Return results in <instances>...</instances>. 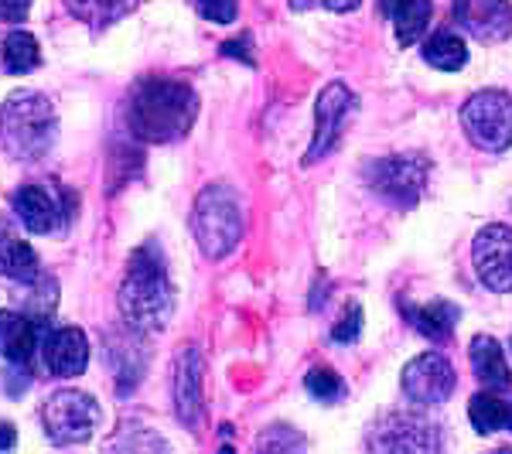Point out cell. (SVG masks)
Listing matches in <instances>:
<instances>
[{
  "instance_id": "cell-1",
  "label": "cell",
  "mask_w": 512,
  "mask_h": 454,
  "mask_svg": "<svg viewBox=\"0 0 512 454\" xmlns=\"http://www.w3.org/2000/svg\"><path fill=\"white\" fill-rule=\"evenodd\" d=\"M198 120V93L188 82L168 76H147L130 89L127 123L144 144H175L192 134Z\"/></svg>"
},
{
  "instance_id": "cell-2",
  "label": "cell",
  "mask_w": 512,
  "mask_h": 454,
  "mask_svg": "<svg viewBox=\"0 0 512 454\" xmlns=\"http://www.w3.org/2000/svg\"><path fill=\"white\" fill-rule=\"evenodd\" d=\"M120 315L137 335H158L168 328L175 315V287H171L168 267L151 243L130 253L127 274L120 280Z\"/></svg>"
},
{
  "instance_id": "cell-3",
  "label": "cell",
  "mask_w": 512,
  "mask_h": 454,
  "mask_svg": "<svg viewBox=\"0 0 512 454\" xmlns=\"http://www.w3.org/2000/svg\"><path fill=\"white\" fill-rule=\"evenodd\" d=\"M0 137L14 161L35 164L48 158V151L59 140L55 103L38 89H14L0 106Z\"/></svg>"
},
{
  "instance_id": "cell-4",
  "label": "cell",
  "mask_w": 512,
  "mask_h": 454,
  "mask_svg": "<svg viewBox=\"0 0 512 454\" xmlns=\"http://www.w3.org/2000/svg\"><path fill=\"white\" fill-rule=\"evenodd\" d=\"M246 229L243 202L226 181L205 185L192 209V233L205 260H226L239 246Z\"/></svg>"
},
{
  "instance_id": "cell-5",
  "label": "cell",
  "mask_w": 512,
  "mask_h": 454,
  "mask_svg": "<svg viewBox=\"0 0 512 454\" xmlns=\"http://www.w3.org/2000/svg\"><path fill=\"white\" fill-rule=\"evenodd\" d=\"M427 178H431V164L420 154H386L362 164V181L369 185V192L403 212L424 198Z\"/></svg>"
},
{
  "instance_id": "cell-6",
  "label": "cell",
  "mask_w": 512,
  "mask_h": 454,
  "mask_svg": "<svg viewBox=\"0 0 512 454\" xmlns=\"http://www.w3.org/2000/svg\"><path fill=\"white\" fill-rule=\"evenodd\" d=\"M461 127L478 151L506 154L512 147V96L502 89H478L461 106Z\"/></svg>"
},
{
  "instance_id": "cell-7",
  "label": "cell",
  "mask_w": 512,
  "mask_h": 454,
  "mask_svg": "<svg viewBox=\"0 0 512 454\" xmlns=\"http://www.w3.org/2000/svg\"><path fill=\"white\" fill-rule=\"evenodd\" d=\"M103 410H99L96 396L82 390H55L41 407V427H45L48 441L69 448V444H82L96 434Z\"/></svg>"
},
{
  "instance_id": "cell-8",
  "label": "cell",
  "mask_w": 512,
  "mask_h": 454,
  "mask_svg": "<svg viewBox=\"0 0 512 454\" xmlns=\"http://www.w3.org/2000/svg\"><path fill=\"white\" fill-rule=\"evenodd\" d=\"M355 110H359V96H355L345 82L332 79L321 89L315 99V137H311V147H308V154H304L308 168L325 161L328 154L342 144V134H345V127H349V120L355 117Z\"/></svg>"
},
{
  "instance_id": "cell-9",
  "label": "cell",
  "mask_w": 512,
  "mask_h": 454,
  "mask_svg": "<svg viewBox=\"0 0 512 454\" xmlns=\"http://www.w3.org/2000/svg\"><path fill=\"white\" fill-rule=\"evenodd\" d=\"M11 209H14V216L21 219V226L35 236L59 233L65 222L72 219L69 195H65L62 188L48 185V181H41V185H21L18 192L11 195Z\"/></svg>"
},
{
  "instance_id": "cell-10",
  "label": "cell",
  "mask_w": 512,
  "mask_h": 454,
  "mask_svg": "<svg viewBox=\"0 0 512 454\" xmlns=\"http://www.w3.org/2000/svg\"><path fill=\"white\" fill-rule=\"evenodd\" d=\"M403 393L414 407H441V403L451 400L454 386H458V376H454V366L441 352H420L403 366Z\"/></svg>"
},
{
  "instance_id": "cell-11",
  "label": "cell",
  "mask_w": 512,
  "mask_h": 454,
  "mask_svg": "<svg viewBox=\"0 0 512 454\" xmlns=\"http://www.w3.org/2000/svg\"><path fill=\"white\" fill-rule=\"evenodd\" d=\"M475 274L492 294H512V229L502 222L482 226L472 239Z\"/></svg>"
},
{
  "instance_id": "cell-12",
  "label": "cell",
  "mask_w": 512,
  "mask_h": 454,
  "mask_svg": "<svg viewBox=\"0 0 512 454\" xmlns=\"http://www.w3.org/2000/svg\"><path fill=\"white\" fill-rule=\"evenodd\" d=\"M373 451H441V434L431 420L417 414H386L369 434Z\"/></svg>"
},
{
  "instance_id": "cell-13",
  "label": "cell",
  "mask_w": 512,
  "mask_h": 454,
  "mask_svg": "<svg viewBox=\"0 0 512 454\" xmlns=\"http://www.w3.org/2000/svg\"><path fill=\"white\" fill-rule=\"evenodd\" d=\"M175 417L188 431H198L205 417V359L198 345H185L175 359Z\"/></svg>"
},
{
  "instance_id": "cell-14",
  "label": "cell",
  "mask_w": 512,
  "mask_h": 454,
  "mask_svg": "<svg viewBox=\"0 0 512 454\" xmlns=\"http://www.w3.org/2000/svg\"><path fill=\"white\" fill-rule=\"evenodd\" d=\"M451 14L475 41L499 45L512 35L509 0H451Z\"/></svg>"
},
{
  "instance_id": "cell-15",
  "label": "cell",
  "mask_w": 512,
  "mask_h": 454,
  "mask_svg": "<svg viewBox=\"0 0 512 454\" xmlns=\"http://www.w3.org/2000/svg\"><path fill=\"white\" fill-rule=\"evenodd\" d=\"M41 359L55 379L82 376L89 366V342L82 328H48L41 335Z\"/></svg>"
},
{
  "instance_id": "cell-16",
  "label": "cell",
  "mask_w": 512,
  "mask_h": 454,
  "mask_svg": "<svg viewBox=\"0 0 512 454\" xmlns=\"http://www.w3.org/2000/svg\"><path fill=\"white\" fill-rule=\"evenodd\" d=\"M45 332L48 328L38 325L28 311L0 308V356L11 362V366H18V362L28 366V359L35 356V349H41V335Z\"/></svg>"
},
{
  "instance_id": "cell-17",
  "label": "cell",
  "mask_w": 512,
  "mask_h": 454,
  "mask_svg": "<svg viewBox=\"0 0 512 454\" xmlns=\"http://www.w3.org/2000/svg\"><path fill=\"white\" fill-rule=\"evenodd\" d=\"M0 277L14 280V284H31V280L41 277V260L35 246L4 216H0Z\"/></svg>"
},
{
  "instance_id": "cell-18",
  "label": "cell",
  "mask_w": 512,
  "mask_h": 454,
  "mask_svg": "<svg viewBox=\"0 0 512 454\" xmlns=\"http://www.w3.org/2000/svg\"><path fill=\"white\" fill-rule=\"evenodd\" d=\"M379 11L390 18L400 48H414L427 35L434 18V0H379Z\"/></svg>"
},
{
  "instance_id": "cell-19",
  "label": "cell",
  "mask_w": 512,
  "mask_h": 454,
  "mask_svg": "<svg viewBox=\"0 0 512 454\" xmlns=\"http://www.w3.org/2000/svg\"><path fill=\"white\" fill-rule=\"evenodd\" d=\"M400 315L407 318V325L414 328L417 335L431 338V342H448L454 325L461 318V308L451 301H431V304H414V301H403L400 297Z\"/></svg>"
},
{
  "instance_id": "cell-20",
  "label": "cell",
  "mask_w": 512,
  "mask_h": 454,
  "mask_svg": "<svg viewBox=\"0 0 512 454\" xmlns=\"http://www.w3.org/2000/svg\"><path fill=\"white\" fill-rule=\"evenodd\" d=\"M468 359H472V369L485 390H495V393L512 390V369L506 362V349L499 345V338L475 335L472 349H468Z\"/></svg>"
},
{
  "instance_id": "cell-21",
  "label": "cell",
  "mask_w": 512,
  "mask_h": 454,
  "mask_svg": "<svg viewBox=\"0 0 512 454\" xmlns=\"http://www.w3.org/2000/svg\"><path fill=\"white\" fill-rule=\"evenodd\" d=\"M468 420L478 434H512V396H502L495 390L475 393L468 403Z\"/></svg>"
},
{
  "instance_id": "cell-22",
  "label": "cell",
  "mask_w": 512,
  "mask_h": 454,
  "mask_svg": "<svg viewBox=\"0 0 512 454\" xmlns=\"http://www.w3.org/2000/svg\"><path fill=\"white\" fill-rule=\"evenodd\" d=\"M62 4H65V11L86 24L89 31H106L127 18L130 11H137L140 0H62Z\"/></svg>"
},
{
  "instance_id": "cell-23",
  "label": "cell",
  "mask_w": 512,
  "mask_h": 454,
  "mask_svg": "<svg viewBox=\"0 0 512 454\" xmlns=\"http://www.w3.org/2000/svg\"><path fill=\"white\" fill-rule=\"evenodd\" d=\"M420 55H424L427 65H434V69H441V72H458V69H465V65H468L465 38L454 35V31H448V28L434 31V35L424 41Z\"/></svg>"
},
{
  "instance_id": "cell-24",
  "label": "cell",
  "mask_w": 512,
  "mask_h": 454,
  "mask_svg": "<svg viewBox=\"0 0 512 454\" xmlns=\"http://www.w3.org/2000/svg\"><path fill=\"white\" fill-rule=\"evenodd\" d=\"M0 65H4L7 76H28L41 65V45L31 31H11L4 38V48H0Z\"/></svg>"
},
{
  "instance_id": "cell-25",
  "label": "cell",
  "mask_w": 512,
  "mask_h": 454,
  "mask_svg": "<svg viewBox=\"0 0 512 454\" xmlns=\"http://www.w3.org/2000/svg\"><path fill=\"white\" fill-rule=\"evenodd\" d=\"M24 287H28V294L18 291L21 311H28L38 325L48 328L52 325V315H55V304H59V284H55V277L41 274L38 280H31V284H24Z\"/></svg>"
},
{
  "instance_id": "cell-26",
  "label": "cell",
  "mask_w": 512,
  "mask_h": 454,
  "mask_svg": "<svg viewBox=\"0 0 512 454\" xmlns=\"http://www.w3.org/2000/svg\"><path fill=\"white\" fill-rule=\"evenodd\" d=\"M304 390L315 396L318 403H338L345 400V393H349V386H345V379L335 373V369L328 366H315L308 376H304Z\"/></svg>"
},
{
  "instance_id": "cell-27",
  "label": "cell",
  "mask_w": 512,
  "mask_h": 454,
  "mask_svg": "<svg viewBox=\"0 0 512 454\" xmlns=\"http://www.w3.org/2000/svg\"><path fill=\"white\" fill-rule=\"evenodd\" d=\"M301 448H308V441H304L294 427H284V424L267 427V431L256 437V451H301Z\"/></svg>"
},
{
  "instance_id": "cell-28",
  "label": "cell",
  "mask_w": 512,
  "mask_h": 454,
  "mask_svg": "<svg viewBox=\"0 0 512 454\" xmlns=\"http://www.w3.org/2000/svg\"><path fill=\"white\" fill-rule=\"evenodd\" d=\"M195 11L212 24H233L239 14V0H195Z\"/></svg>"
},
{
  "instance_id": "cell-29",
  "label": "cell",
  "mask_w": 512,
  "mask_h": 454,
  "mask_svg": "<svg viewBox=\"0 0 512 454\" xmlns=\"http://www.w3.org/2000/svg\"><path fill=\"white\" fill-rule=\"evenodd\" d=\"M362 335V308L359 304H349V308L342 311V318H338V325L332 328V338L335 342H355V338Z\"/></svg>"
},
{
  "instance_id": "cell-30",
  "label": "cell",
  "mask_w": 512,
  "mask_h": 454,
  "mask_svg": "<svg viewBox=\"0 0 512 454\" xmlns=\"http://www.w3.org/2000/svg\"><path fill=\"white\" fill-rule=\"evenodd\" d=\"M359 4L362 0H291L294 11H304V7H325V11H335V14H349Z\"/></svg>"
},
{
  "instance_id": "cell-31",
  "label": "cell",
  "mask_w": 512,
  "mask_h": 454,
  "mask_svg": "<svg viewBox=\"0 0 512 454\" xmlns=\"http://www.w3.org/2000/svg\"><path fill=\"white\" fill-rule=\"evenodd\" d=\"M250 48H253V35H239V38L222 45V55H226V59H243L246 65H256Z\"/></svg>"
},
{
  "instance_id": "cell-32",
  "label": "cell",
  "mask_w": 512,
  "mask_h": 454,
  "mask_svg": "<svg viewBox=\"0 0 512 454\" xmlns=\"http://www.w3.org/2000/svg\"><path fill=\"white\" fill-rule=\"evenodd\" d=\"M31 14V0H0V21L21 24Z\"/></svg>"
},
{
  "instance_id": "cell-33",
  "label": "cell",
  "mask_w": 512,
  "mask_h": 454,
  "mask_svg": "<svg viewBox=\"0 0 512 454\" xmlns=\"http://www.w3.org/2000/svg\"><path fill=\"white\" fill-rule=\"evenodd\" d=\"M14 441H18V431H14V424L0 420V451H11Z\"/></svg>"
},
{
  "instance_id": "cell-34",
  "label": "cell",
  "mask_w": 512,
  "mask_h": 454,
  "mask_svg": "<svg viewBox=\"0 0 512 454\" xmlns=\"http://www.w3.org/2000/svg\"><path fill=\"white\" fill-rule=\"evenodd\" d=\"M509 349H512V342H509Z\"/></svg>"
}]
</instances>
